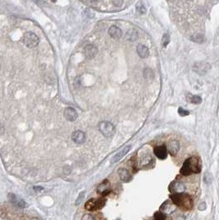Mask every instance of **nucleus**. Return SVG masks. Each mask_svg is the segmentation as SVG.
Listing matches in <instances>:
<instances>
[{"instance_id":"1","label":"nucleus","mask_w":219,"mask_h":220,"mask_svg":"<svg viewBox=\"0 0 219 220\" xmlns=\"http://www.w3.org/2000/svg\"><path fill=\"white\" fill-rule=\"evenodd\" d=\"M201 171L200 160L196 157L189 158L184 161L180 169V173L183 176H189L191 174H196Z\"/></svg>"},{"instance_id":"2","label":"nucleus","mask_w":219,"mask_h":220,"mask_svg":"<svg viewBox=\"0 0 219 220\" xmlns=\"http://www.w3.org/2000/svg\"><path fill=\"white\" fill-rule=\"evenodd\" d=\"M172 203L175 206H180L186 210L190 209L193 206V199L186 193L172 194L171 195Z\"/></svg>"},{"instance_id":"3","label":"nucleus","mask_w":219,"mask_h":220,"mask_svg":"<svg viewBox=\"0 0 219 220\" xmlns=\"http://www.w3.org/2000/svg\"><path fill=\"white\" fill-rule=\"evenodd\" d=\"M98 127L101 134L106 138L112 137L115 133V128L113 125V124H111L109 121H101L99 124Z\"/></svg>"},{"instance_id":"4","label":"nucleus","mask_w":219,"mask_h":220,"mask_svg":"<svg viewBox=\"0 0 219 220\" xmlns=\"http://www.w3.org/2000/svg\"><path fill=\"white\" fill-rule=\"evenodd\" d=\"M105 204V199L103 198L91 199L85 204V208L88 211H94L101 209Z\"/></svg>"},{"instance_id":"5","label":"nucleus","mask_w":219,"mask_h":220,"mask_svg":"<svg viewBox=\"0 0 219 220\" xmlns=\"http://www.w3.org/2000/svg\"><path fill=\"white\" fill-rule=\"evenodd\" d=\"M24 43L27 47L29 48H33L35 47L37 45L39 44V38L38 36L35 35L33 32H27L24 35L23 37Z\"/></svg>"},{"instance_id":"6","label":"nucleus","mask_w":219,"mask_h":220,"mask_svg":"<svg viewBox=\"0 0 219 220\" xmlns=\"http://www.w3.org/2000/svg\"><path fill=\"white\" fill-rule=\"evenodd\" d=\"M210 69V64L206 62H197L193 66V70L199 75H205Z\"/></svg>"},{"instance_id":"7","label":"nucleus","mask_w":219,"mask_h":220,"mask_svg":"<svg viewBox=\"0 0 219 220\" xmlns=\"http://www.w3.org/2000/svg\"><path fill=\"white\" fill-rule=\"evenodd\" d=\"M8 199L10 202L12 203L13 204H14L16 207H18V208H25V207H26V203L22 199L19 198L18 195H16L15 194H9Z\"/></svg>"},{"instance_id":"8","label":"nucleus","mask_w":219,"mask_h":220,"mask_svg":"<svg viewBox=\"0 0 219 220\" xmlns=\"http://www.w3.org/2000/svg\"><path fill=\"white\" fill-rule=\"evenodd\" d=\"M169 189H170V191L172 194L184 193V190H185V186L180 181H174V182L171 183Z\"/></svg>"},{"instance_id":"9","label":"nucleus","mask_w":219,"mask_h":220,"mask_svg":"<svg viewBox=\"0 0 219 220\" xmlns=\"http://www.w3.org/2000/svg\"><path fill=\"white\" fill-rule=\"evenodd\" d=\"M98 50L94 45H88L84 48V55L88 59H92L97 55Z\"/></svg>"},{"instance_id":"10","label":"nucleus","mask_w":219,"mask_h":220,"mask_svg":"<svg viewBox=\"0 0 219 220\" xmlns=\"http://www.w3.org/2000/svg\"><path fill=\"white\" fill-rule=\"evenodd\" d=\"M154 154L158 158L161 160H164L167 158V146L162 145L158 146L154 149Z\"/></svg>"},{"instance_id":"11","label":"nucleus","mask_w":219,"mask_h":220,"mask_svg":"<svg viewBox=\"0 0 219 220\" xmlns=\"http://www.w3.org/2000/svg\"><path fill=\"white\" fill-rule=\"evenodd\" d=\"M72 139L76 144H81L86 140V134L81 130H76L72 134Z\"/></svg>"},{"instance_id":"12","label":"nucleus","mask_w":219,"mask_h":220,"mask_svg":"<svg viewBox=\"0 0 219 220\" xmlns=\"http://www.w3.org/2000/svg\"><path fill=\"white\" fill-rule=\"evenodd\" d=\"M167 152H169L172 156H175L180 149V144L176 140H171L167 144Z\"/></svg>"},{"instance_id":"13","label":"nucleus","mask_w":219,"mask_h":220,"mask_svg":"<svg viewBox=\"0 0 219 220\" xmlns=\"http://www.w3.org/2000/svg\"><path fill=\"white\" fill-rule=\"evenodd\" d=\"M118 175L119 179L124 182H129L132 180V175L126 168H119L118 170Z\"/></svg>"},{"instance_id":"14","label":"nucleus","mask_w":219,"mask_h":220,"mask_svg":"<svg viewBox=\"0 0 219 220\" xmlns=\"http://www.w3.org/2000/svg\"><path fill=\"white\" fill-rule=\"evenodd\" d=\"M64 116L69 121H75L78 118V113L73 108L68 107L64 110Z\"/></svg>"},{"instance_id":"15","label":"nucleus","mask_w":219,"mask_h":220,"mask_svg":"<svg viewBox=\"0 0 219 220\" xmlns=\"http://www.w3.org/2000/svg\"><path fill=\"white\" fill-rule=\"evenodd\" d=\"M175 208H176V206L173 203H171V201H166L161 207V212L163 213L164 214H171L173 211H175Z\"/></svg>"},{"instance_id":"16","label":"nucleus","mask_w":219,"mask_h":220,"mask_svg":"<svg viewBox=\"0 0 219 220\" xmlns=\"http://www.w3.org/2000/svg\"><path fill=\"white\" fill-rule=\"evenodd\" d=\"M110 192V183L107 180H104L101 184L99 185L98 188H97V193L101 194L102 195H107Z\"/></svg>"},{"instance_id":"17","label":"nucleus","mask_w":219,"mask_h":220,"mask_svg":"<svg viewBox=\"0 0 219 220\" xmlns=\"http://www.w3.org/2000/svg\"><path fill=\"white\" fill-rule=\"evenodd\" d=\"M130 146L129 145V146H126V147H124V149H123L121 151H119V152L118 154H115L114 156V158H113V159H112V161H111V163H117V162H119L120 159H122L126 154L129 152V150H130Z\"/></svg>"},{"instance_id":"18","label":"nucleus","mask_w":219,"mask_h":220,"mask_svg":"<svg viewBox=\"0 0 219 220\" xmlns=\"http://www.w3.org/2000/svg\"><path fill=\"white\" fill-rule=\"evenodd\" d=\"M108 33L109 35L114 38V39H119L122 36V31L120 28L115 27V26H112L109 28L108 30Z\"/></svg>"},{"instance_id":"19","label":"nucleus","mask_w":219,"mask_h":220,"mask_svg":"<svg viewBox=\"0 0 219 220\" xmlns=\"http://www.w3.org/2000/svg\"><path fill=\"white\" fill-rule=\"evenodd\" d=\"M137 52L142 59H145L149 55V50L144 45L139 44L137 47Z\"/></svg>"},{"instance_id":"20","label":"nucleus","mask_w":219,"mask_h":220,"mask_svg":"<svg viewBox=\"0 0 219 220\" xmlns=\"http://www.w3.org/2000/svg\"><path fill=\"white\" fill-rule=\"evenodd\" d=\"M136 10H137L138 13H139L141 14H144L147 12V9L145 8L144 4L142 2H138L137 4V5H136Z\"/></svg>"},{"instance_id":"21","label":"nucleus","mask_w":219,"mask_h":220,"mask_svg":"<svg viewBox=\"0 0 219 220\" xmlns=\"http://www.w3.org/2000/svg\"><path fill=\"white\" fill-rule=\"evenodd\" d=\"M154 220H167V216L161 211L157 212L154 214Z\"/></svg>"},{"instance_id":"22","label":"nucleus","mask_w":219,"mask_h":220,"mask_svg":"<svg viewBox=\"0 0 219 220\" xmlns=\"http://www.w3.org/2000/svg\"><path fill=\"white\" fill-rule=\"evenodd\" d=\"M170 35L169 34H165V35H163V37H162V45L163 47H167V45L169 44V42H170Z\"/></svg>"},{"instance_id":"23","label":"nucleus","mask_w":219,"mask_h":220,"mask_svg":"<svg viewBox=\"0 0 219 220\" xmlns=\"http://www.w3.org/2000/svg\"><path fill=\"white\" fill-rule=\"evenodd\" d=\"M192 39L194 40V41H195V42H199V43H201V42H203V40H204V37H203V35H202V34H200V33H198V34H196V35H194L192 37Z\"/></svg>"},{"instance_id":"24","label":"nucleus","mask_w":219,"mask_h":220,"mask_svg":"<svg viewBox=\"0 0 219 220\" xmlns=\"http://www.w3.org/2000/svg\"><path fill=\"white\" fill-rule=\"evenodd\" d=\"M84 198H85V192L84 191H82L81 193L78 195V197L77 199V200H76V203H75V204L78 206V205H80L82 202L83 201Z\"/></svg>"},{"instance_id":"25","label":"nucleus","mask_w":219,"mask_h":220,"mask_svg":"<svg viewBox=\"0 0 219 220\" xmlns=\"http://www.w3.org/2000/svg\"><path fill=\"white\" fill-rule=\"evenodd\" d=\"M190 101L194 104H199V103H201L202 98L199 96H193L190 98Z\"/></svg>"},{"instance_id":"26","label":"nucleus","mask_w":219,"mask_h":220,"mask_svg":"<svg viewBox=\"0 0 219 220\" xmlns=\"http://www.w3.org/2000/svg\"><path fill=\"white\" fill-rule=\"evenodd\" d=\"M178 111H179V114H180V115H181V116H185V115H188L189 114V112L188 110H184L183 108H179V110H178Z\"/></svg>"},{"instance_id":"27","label":"nucleus","mask_w":219,"mask_h":220,"mask_svg":"<svg viewBox=\"0 0 219 220\" xmlns=\"http://www.w3.org/2000/svg\"><path fill=\"white\" fill-rule=\"evenodd\" d=\"M82 219L83 220H95V219H94V217L91 215V214H85V215H83V219Z\"/></svg>"},{"instance_id":"28","label":"nucleus","mask_w":219,"mask_h":220,"mask_svg":"<svg viewBox=\"0 0 219 220\" xmlns=\"http://www.w3.org/2000/svg\"><path fill=\"white\" fill-rule=\"evenodd\" d=\"M34 189H35V191H37V192H40V191H42V190H43V188H42V187H38V186H35Z\"/></svg>"},{"instance_id":"29","label":"nucleus","mask_w":219,"mask_h":220,"mask_svg":"<svg viewBox=\"0 0 219 220\" xmlns=\"http://www.w3.org/2000/svg\"><path fill=\"white\" fill-rule=\"evenodd\" d=\"M30 220H39L38 219H35V218H34V219H31Z\"/></svg>"}]
</instances>
